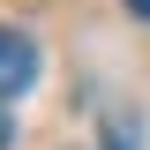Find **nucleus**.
I'll list each match as a JSON object with an SVG mask.
<instances>
[{
  "mask_svg": "<svg viewBox=\"0 0 150 150\" xmlns=\"http://www.w3.org/2000/svg\"><path fill=\"white\" fill-rule=\"evenodd\" d=\"M105 150H135V120L128 112H105Z\"/></svg>",
  "mask_w": 150,
  "mask_h": 150,
  "instance_id": "2",
  "label": "nucleus"
},
{
  "mask_svg": "<svg viewBox=\"0 0 150 150\" xmlns=\"http://www.w3.org/2000/svg\"><path fill=\"white\" fill-rule=\"evenodd\" d=\"M8 143H15V112H0V150H8Z\"/></svg>",
  "mask_w": 150,
  "mask_h": 150,
  "instance_id": "3",
  "label": "nucleus"
},
{
  "mask_svg": "<svg viewBox=\"0 0 150 150\" xmlns=\"http://www.w3.org/2000/svg\"><path fill=\"white\" fill-rule=\"evenodd\" d=\"M128 15H143V23H150V0H128Z\"/></svg>",
  "mask_w": 150,
  "mask_h": 150,
  "instance_id": "4",
  "label": "nucleus"
},
{
  "mask_svg": "<svg viewBox=\"0 0 150 150\" xmlns=\"http://www.w3.org/2000/svg\"><path fill=\"white\" fill-rule=\"evenodd\" d=\"M30 83H38V38L0 23V98H23Z\"/></svg>",
  "mask_w": 150,
  "mask_h": 150,
  "instance_id": "1",
  "label": "nucleus"
}]
</instances>
